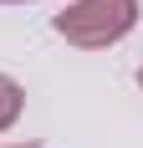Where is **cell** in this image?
<instances>
[{
  "instance_id": "6da1fadb",
  "label": "cell",
  "mask_w": 143,
  "mask_h": 148,
  "mask_svg": "<svg viewBox=\"0 0 143 148\" xmlns=\"http://www.w3.org/2000/svg\"><path fill=\"white\" fill-rule=\"evenodd\" d=\"M138 15V0H72L51 15V31L77 51H107L133 36Z\"/></svg>"
},
{
  "instance_id": "7a4b0ae2",
  "label": "cell",
  "mask_w": 143,
  "mask_h": 148,
  "mask_svg": "<svg viewBox=\"0 0 143 148\" xmlns=\"http://www.w3.org/2000/svg\"><path fill=\"white\" fill-rule=\"evenodd\" d=\"M21 112H26V87L10 72H0V133H10L21 123Z\"/></svg>"
},
{
  "instance_id": "3957f363",
  "label": "cell",
  "mask_w": 143,
  "mask_h": 148,
  "mask_svg": "<svg viewBox=\"0 0 143 148\" xmlns=\"http://www.w3.org/2000/svg\"><path fill=\"white\" fill-rule=\"evenodd\" d=\"M0 148H41V143H0Z\"/></svg>"
},
{
  "instance_id": "277c9868",
  "label": "cell",
  "mask_w": 143,
  "mask_h": 148,
  "mask_svg": "<svg viewBox=\"0 0 143 148\" xmlns=\"http://www.w3.org/2000/svg\"><path fill=\"white\" fill-rule=\"evenodd\" d=\"M0 5H36V0H0Z\"/></svg>"
},
{
  "instance_id": "5b68a950",
  "label": "cell",
  "mask_w": 143,
  "mask_h": 148,
  "mask_svg": "<svg viewBox=\"0 0 143 148\" xmlns=\"http://www.w3.org/2000/svg\"><path fill=\"white\" fill-rule=\"evenodd\" d=\"M133 82H138V87H143V66H138V72H133Z\"/></svg>"
}]
</instances>
